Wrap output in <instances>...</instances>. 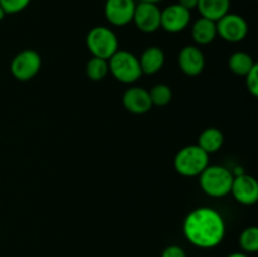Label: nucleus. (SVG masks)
Segmentation results:
<instances>
[{"mask_svg":"<svg viewBox=\"0 0 258 257\" xmlns=\"http://www.w3.org/2000/svg\"><path fill=\"white\" fill-rule=\"evenodd\" d=\"M185 238L199 248H213L221 244L226 236L224 219L216 209L196 208L185 217L183 224Z\"/></svg>","mask_w":258,"mask_h":257,"instance_id":"obj_1","label":"nucleus"},{"mask_svg":"<svg viewBox=\"0 0 258 257\" xmlns=\"http://www.w3.org/2000/svg\"><path fill=\"white\" fill-rule=\"evenodd\" d=\"M233 173L221 165H208L199 174L202 190L209 197L221 198L231 193Z\"/></svg>","mask_w":258,"mask_h":257,"instance_id":"obj_2","label":"nucleus"},{"mask_svg":"<svg viewBox=\"0 0 258 257\" xmlns=\"http://www.w3.org/2000/svg\"><path fill=\"white\" fill-rule=\"evenodd\" d=\"M209 165V154L198 145L180 149L174 158V168L183 176H197Z\"/></svg>","mask_w":258,"mask_h":257,"instance_id":"obj_3","label":"nucleus"},{"mask_svg":"<svg viewBox=\"0 0 258 257\" xmlns=\"http://www.w3.org/2000/svg\"><path fill=\"white\" fill-rule=\"evenodd\" d=\"M86 44L93 57L108 60L118 50L117 35L110 28L98 25L87 33Z\"/></svg>","mask_w":258,"mask_h":257,"instance_id":"obj_4","label":"nucleus"},{"mask_svg":"<svg viewBox=\"0 0 258 257\" xmlns=\"http://www.w3.org/2000/svg\"><path fill=\"white\" fill-rule=\"evenodd\" d=\"M108 70L113 77L122 83H133L141 77L139 58L126 50H117L108 59Z\"/></svg>","mask_w":258,"mask_h":257,"instance_id":"obj_5","label":"nucleus"},{"mask_svg":"<svg viewBox=\"0 0 258 257\" xmlns=\"http://www.w3.org/2000/svg\"><path fill=\"white\" fill-rule=\"evenodd\" d=\"M42 67L39 53L33 49H25L18 53L10 63V72L18 81H29L38 75Z\"/></svg>","mask_w":258,"mask_h":257,"instance_id":"obj_6","label":"nucleus"},{"mask_svg":"<svg viewBox=\"0 0 258 257\" xmlns=\"http://www.w3.org/2000/svg\"><path fill=\"white\" fill-rule=\"evenodd\" d=\"M217 25V35L231 43H238L248 34V24L246 19L238 14H226L222 17Z\"/></svg>","mask_w":258,"mask_h":257,"instance_id":"obj_7","label":"nucleus"},{"mask_svg":"<svg viewBox=\"0 0 258 257\" xmlns=\"http://www.w3.org/2000/svg\"><path fill=\"white\" fill-rule=\"evenodd\" d=\"M161 10L156 4L139 3L135 7L133 22L139 30L144 33H154L160 28Z\"/></svg>","mask_w":258,"mask_h":257,"instance_id":"obj_8","label":"nucleus"},{"mask_svg":"<svg viewBox=\"0 0 258 257\" xmlns=\"http://www.w3.org/2000/svg\"><path fill=\"white\" fill-rule=\"evenodd\" d=\"M190 18V10L185 9L178 3L171 4L161 10L160 28L169 33H179L188 27Z\"/></svg>","mask_w":258,"mask_h":257,"instance_id":"obj_9","label":"nucleus"},{"mask_svg":"<svg viewBox=\"0 0 258 257\" xmlns=\"http://www.w3.org/2000/svg\"><path fill=\"white\" fill-rule=\"evenodd\" d=\"M231 193L234 199L244 206H252L258 201V183L254 176L239 174L233 178Z\"/></svg>","mask_w":258,"mask_h":257,"instance_id":"obj_10","label":"nucleus"},{"mask_svg":"<svg viewBox=\"0 0 258 257\" xmlns=\"http://www.w3.org/2000/svg\"><path fill=\"white\" fill-rule=\"evenodd\" d=\"M135 0H106L105 15L115 27H123L133 22Z\"/></svg>","mask_w":258,"mask_h":257,"instance_id":"obj_11","label":"nucleus"},{"mask_svg":"<svg viewBox=\"0 0 258 257\" xmlns=\"http://www.w3.org/2000/svg\"><path fill=\"white\" fill-rule=\"evenodd\" d=\"M179 67L185 75L198 76L203 72L206 58L203 52L196 45H186L180 50L178 57Z\"/></svg>","mask_w":258,"mask_h":257,"instance_id":"obj_12","label":"nucleus"},{"mask_svg":"<svg viewBox=\"0 0 258 257\" xmlns=\"http://www.w3.org/2000/svg\"><path fill=\"white\" fill-rule=\"evenodd\" d=\"M122 103L126 110L136 115L146 113L153 107L149 91L143 87H136V86L125 91L122 96Z\"/></svg>","mask_w":258,"mask_h":257,"instance_id":"obj_13","label":"nucleus"},{"mask_svg":"<svg viewBox=\"0 0 258 257\" xmlns=\"http://www.w3.org/2000/svg\"><path fill=\"white\" fill-rule=\"evenodd\" d=\"M164 62H165V54L159 47L146 48L139 58V65L143 75H154L159 72L164 66Z\"/></svg>","mask_w":258,"mask_h":257,"instance_id":"obj_14","label":"nucleus"},{"mask_svg":"<svg viewBox=\"0 0 258 257\" xmlns=\"http://www.w3.org/2000/svg\"><path fill=\"white\" fill-rule=\"evenodd\" d=\"M197 8L203 18L218 22L222 17L229 13L231 0H198Z\"/></svg>","mask_w":258,"mask_h":257,"instance_id":"obj_15","label":"nucleus"},{"mask_svg":"<svg viewBox=\"0 0 258 257\" xmlns=\"http://www.w3.org/2000/svg\"><path fill=\"white\" fill-rule=\"evenodd\" d=\"M191 37L197 44L207 45L213 42L217 37L216 22L207 18H199L191 28Z\"/></svg>","mask_w":258,"mask_h":257,"instance_id":"obj_16","label":"nucleus"},{"mask_svg":"<svg viewBox=\"0 0 258 257\" xmlns=\"http://www.w3.org/2000/svg\"><path fill=\"white\" fill-rule=\"evenodd\" d=\"M223 133L217 127H208L202 131L197 145L201 149H203L207 154H212L218 151L222 148V145H223Z\"/></svg>","mask_w":258,"mask_h":257,"instance_id":"obj_17","label":"nucleus"},{"mask_svg":"<svg viewBox=\"0 0 258 257\" xmlns=\"http://www.w3.org/2000/svg\"><path fill=\"white\" fill-rule=\"evenodd\" d=\"M256 62L253 58L244 52H236L231 55L228 60V66L233 73L238 76H246L253 68Z\"/></svg>","mask_w":258,"mask_h":257,"instance_id":"obj_18","label":"nucleus"},{"mask_svg":"<svg viewBox=\"0 0 258 257\" xmlns=\"http://www.w3.org/2000/svg\"><path fill=\"white\" fill-rule=\"evenodd\" d=\"M108 60L92 57L86 65V73L92 81H101L108 75Z\"/></svg>","mask_w":258,"mask_h":257,"instance_id":"obj_19","label":"nucleus"},{"mask_svg":"<svg viewBox=\"0 0 258 257\" xmlns=\"http://www.w3.org/2000/svg\"><path fill=\"white\" fill-rule=\"evenodd\" d=\"M239 244L244 253H254L258 251V228L256 226L247 227L239 237Z\"/></svg>","mask_w":258,"mask_h":257,"instance_id":"obj_20","label":"nucleus"},{"mask_svg":"<svg viewBox=\"0 0 258 257\" xmlns=\"http://www.w3.org/2000/svg\"><path fill=\"white\" fill-rule=\"evenodd\" d=\"M149 95H150V100L153 106H165L173 98V91L169 86L163 85V83H159L155 85L154 87H151V90L149 91Z\"/></svg>","mask_w":258,"mask_h":257,"instance_id":"obj_21","label":"nucleus"},{"mask_svg":"<svg viewBox=\"0 0 258 257\" xmlns=\"http://www.w3.org/2000/svg\"><path fill=\"white\" fill-rule=\"evenodd\" d=\"M29 4L30 0H0V5L5 14H17L23 12Z\"/></svg>","mask_w":258,"mask_h":257,"instance_id":"obj_22","label":"nucleus"},{"mask_svg":"<svg viewBox=\"0 0 258 257\" xmlns=\"http://www.w3.org/2000/svg\"><path fill=\"white\" fill-rule=\"evenodd\" d=\"M246 85L247 88H248V92L251 93L253 97H257L258 96V65L253 66L251 71L247 73L246 76Z\"/></svg>","mask_w":258,"mask_h":257,"instance_id":"obj_23","label":"nucleus"},{"mask_svg":"<svg viewBox=\"0 0 258 257\" xmlns=\"http://www.w3.org/2000/svg\"><path fill=\"white\" fill-rule=\"evenodd\" d=\"M161 257H186V253L180 246L171 244V246H168L164 249Z\"/></svg>","mask_w":258,"mask_h":257,"instance_id":"obj_24","label":"nucleus"},{"mask_svg":"<svg viewBox=\"0 0 258 257\" xmlns=\"http://www.w3.org/2000/svg\"><path fill=\"white\" fill-rule=\"evenodd\" d=\"M178 4L181 5L183 8H185V9L191 10L197 8V5H198V0H179Z\"/></svg>","mask_w":258,"mask_h":257,"instance_id":"obj_25","label":"nucleus"},{"mask_svg":"<svg viewBox=\"0 0 258 257\" xmlns=\"http://www.w3.org/2000/svg\"><path fill=\"white\" fill-rule=\"evenodd\" d=\"M227 257H249V256L247 253H244V252H234V253H231Z\"/></svg>","mask_w":258,"mask_h":257,"instance_id":"obj_26","label":"nucleus"},{"mask_svg":"<svg viewBox=\"0 0 258 257\" xmlns=\"http://www.w3.org/2000/svg\"><path fill=\"white\" fill-rule=\"evenodd\" d=\"M141 3H151V4H158V3L163 2V0H139Z\"/></svg>","mask_w":258,"mask_h":257,"instance_id":"obj_27","label":"nucleus"},{"mask_svg":"<svg viewBox=\"0 0 258 257\" xmlns=\"http://www.w3.org/2000/svg\"><path fill=\"white\" fill-rule=\"evenodd\" d=\"M4 17H5V13H4V10H3L2 5H0V20H3V18Z\"/></svg>","mask_w":258,"mask_h":257,"instance_id":"obj_28","label":"nucleus"}]
</instances>
